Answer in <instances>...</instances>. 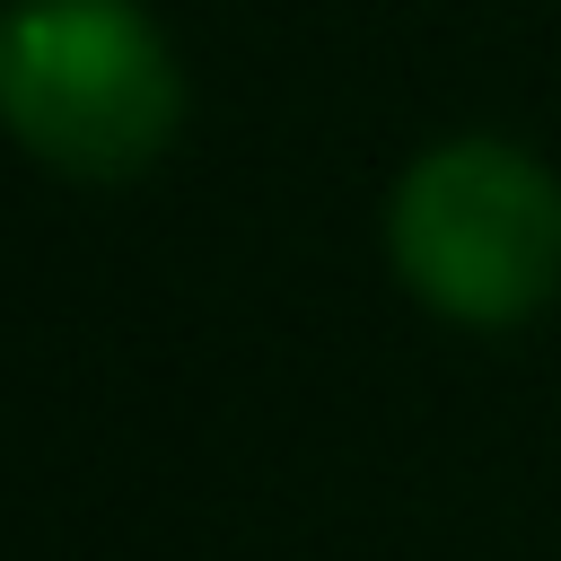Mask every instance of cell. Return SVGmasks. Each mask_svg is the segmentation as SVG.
I'll use <instances>...</instances> for the list:
<instances>
[{"label": "cell", "mask_w": 561, "mask_h": 561, "mask_svg": "<svg viewBox=\"0 0 561 561\" xmlns=\"http://www.w3.org/2000/svg\"><path fill=\"white\" fill-rule=\"evenodd\" d=\"M184 70L140 0H0V131L79 184L158 167Z\"/></svg>", "instance_id": "cell-1"}, {"label": "cell", "mask_w": 561, "mask_h": 561, "mask_svg": "<svg viewBox=\"0 0 561 561\" xmlns=\"http://www.w3.org/2000/svg\"><path fill=\"white\" fill-rule=\"evenodd\" d=\"M394 280L447 324H526L561 298V175L517 140L421 149L386 202Z\"/></svg>", "instance_id": "cell-2"}]
</instances>
